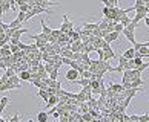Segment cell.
I'll return each mask as SVG.
<instances>
[{
	"label": "cell",
	"mask_w": 149,
	"mask_h": 122,
	"mask_svg": "<svg viewBox=\"0 0 149 122\" xmlns=\"http://www.w3.org/2000/svg\"><path fill=\"white\" fill-rule=\"evenodd\" d=\"M23 21H20L17 17H15V20H13V21H11V23H9V27H11V29H19V27H23Z\"/></svg>",
	"instance_id": "7"
},
{
	"label": "cell",
	"mask_w": 149,
	"mask_h": 122,
	"mask_svg": "<svg viewBox=\"0 0 149 122\" xmlns=\"http://www.w3.org/2000/svg\"><path fill=\"white\" fill-rule=\"evenodd\" d=\"M139 122H149V113L146 112L145 114L139 116Z\"/></svg>",
	"instance_id": "17"
},
{
	"label": "cell",
	"mask_w": 149,
	"mask_h": 122,
	"mask_svg": "<svg viewBox=\"0 0 149 122\" xmlns=\"http://www.w3.org/2000/svg\"><path fill=\"white\" fill-rule=\"evenodd\" d=\"M81 121H92V114L89 113V112H86V113H83V116H81Z\"/></svg>",
	"instance_id": "19"
},
{
	"label": "cell",
	"mask_w": 149,
	"mask_h": 122,
	"mask_svg": "<svg viewBox=\"0 0 149 122\" xmlns=\"http://www.w3.org/2000/svg\"><path fill=\"white\" fill-rule=\"evenodd\" d=\"M143 20H145V25H146V26L149 27V17H148V15H146V17L143 19Z\"/></svg>",
	"instance_id": "25"
},
{
	"label": "cell",
	"mask_w": 149,
	"mask_h": 122,
	"mask_svg": "<svg viewBox=\"0 0 149 122\" xmlns=\"http://www.w3.org/2000/svg\"><path fill=\"white\" fill-rule=\"evenodd\" d=\"M3 82H5V81H3V80H2V78H0V84H3Z\"/></svg>",
	"instance_id": "28"
},
{
	"label": "cell",
	"mask_w": 149,
	"mask_h": 122,
	"mask_svg": "<svg viewBox=\"0 0 149 122\" xmlns=\"http://www.w3.org/2000/svg\"><path fill=\"white\" fill-rule=\"evenodd\" d=\"M69 29H74V23H72V21H69L68 15L63 14V25L60 26V31H62V32H68Z\"/></svg>",
	"instance_id": "1"
},
{
	"label": "cell",
	"mask_w": 149,
	"mask_h": 122,
	"mask_svg": "<svg viewBox=\"0 0 149 122\" xmlns=\"http://www.w3.org/2000/svg\"><path fill=\"white\" fill-rule=\"evenodd\" d=\"M123 29H125V25L123 23H120V21H115L114 23V31H117V32H123Z\"/></svg>",
	"instance_id": "15"
},
{
	"label": "cell",
	"mask_w": 149,
	"mask_h": 122,
	"mask_svg": "<svg viewBox=\"0 0 149 122\" xmlns=\"http://www.w3.org/2000/svg\"><path fill=\"white\" fill-rule=\"evenodd\" d=\"M123 34H125L126 40H128L129 43H132V44L135 43V35H134V29H129V27H126V26H125V29H123Z\"/></svg>",
	"instance_id": "5"
},
{
	"label": "cell",
	"mask_w": 149,
	"mask_h": 122,
	"mask_svg": "<svg viewBox=\"0 0 149 122\" xmlns=\"http://www.w3.org/2000/svg\"><path fill=\"white\" fill-rule=\"evenodd\" d=\"M148 67H149V63H141L140 66H137V67H135V69H137V70H139V72H143V70H146Z\"/></svg>",
	"instance_id": "18"
},
{
	"label": "cell",
	"mask_w": 149,
	"mask_h": 122,
	"mask_svg": "<svg viewBox=\"0 0 149 122\" xmlns=\"http://www.w3.org/2000/svg\"><path fill=\"white\" fill-rule=\"evenodd\" d=\"M115 57H117V55H115V52L112 51V47L104 49V57H103L104 61H109V60H112V58H115Z\"/></svg>",
	"instance_id": "6"
},
{
	"label": "cell",
	"mask_w": 149,
	"mask_h": 122,
	"mask_svg": "<svg viewBox=\"0 0 149 122\" xmlns=\"http://www.w3.org/2000/svg\"><path fill=\"white\" fill-rule=\"evenodd\" d=\"M8 121H9V122H19V121H20V116H19V113H15V114L13 116V118H9Z\"/></svg>",
	"instance_id": "23"
},
{
	"label": "cell",
	"mask_w": 149,
	"mask_h": 122,
	"mask_svg": "<svg viewBox=\"0 0 149 122\" xmlns=\"http://www.w3.org/2000/svg\"><path fill=\"white\" fill-rule=\"evenodd\" d=\"M37 119H38V122H48L49 113L48 112H38L37 113Z\"/></svg>",
	"instance_id": "10"
},
{
	"label": "cell",
	"mask_w": 149,
	"mask_h": 122,
	"mask_svg": "<svg viewBox=\"0 0 149 122\" xmlns=\"http://www.w3.org/2000/svg\"><path fill=\"white\" fill-rule=\"evenodd\" d=\"M3 32L5 31H3V27H2V20H0V34H3Z\"/></svg>",
	"instance_id": "26"
},
{
	"label": "cell",
	"mask_w": 149,
	"mask_h": 122,
	"mask_svg": "<svg viewBox=\"0 0 149 122\" xmlns=\"http://www.w3.org/2000/svg\"><path fill=\"white\" fill-rule=\"evenodd\" d=\"M95 52L98 53V60H103V57H104V51H103V49H97Z\"/></svg>",
	"instance_id": "24"
},
{
	"label": "cell",
	"mask_w": 149,
	"mask_h": 122,
	"mask_svg": "<svg viewBox=\"0 0 149 122\" xmlns=\"http://www.w3.org/2000/svg\"><path fill=\"white\" fill-rule=\"evenodd\" d=\"M57 76H58V69H54L51 73H49V78L51 80H57Z\"/></svg>",
	"instance_id": "21"
},
{
	"label": "cell",
	"mask_w": 149,
	"mask_h": 122,
	"mask_svg": "<svg viewBox=\"0 0 149 122\" xmlns=\"http://www.w3.org/2000/svg\"><path fill=\"white\" fill-rule=\"evenodd\" d=\"M60 101V98L57 95H49L48 98V101H46V105H45V110H49V108H52L54 105H56L57 102Z\"/></svg>",
	"instance_id": "3"
},
{
	"label": "cell",
	"mask_w": 149,
	"mask_h": 122,
	"mask_svg": "<svg viewBox=\"0 0 149 122\" xmlns=\"http://www.w3.org/2000/svg\"><path fill=\"white\" fill-rule=\"evenodd\" d=\"M83 27L88 31H92V29H95L97 27V23H83Z\"/></svg>",
	"instance_id": "16"
},
{
	"label": "cell",
	"mask_w": 149,
	"mask_h": 122,
	"mask_svg": "<svg viewBox=\"0 0 149 122\" xmlns=\"http://www.w3.org/2000/svg\"><path fill=\"white\" fill-rule=\"evenodd\" d=\"M37 96H38V98H42L43 101L46 102V101H48V98H49V93L45 90V88H38V92H37Z\"/></svg>",
	"instance_id": "12"
},
{
	"label": "cell",
	"mask_w": 149,
	"mask_h": 122,
	"mask_svg": "<svg viewBox=\"0 0 149 122\" xmlns=\"http://www.w3.org/2000/svg\"><path fill=\"white\" fill-rule=\"evenodd\" d=\"M9 99H11V96H3V98H2V101H0V114L5 112L6 105L9 104Z\"/></svg>",
	"instance_id": "8"
},
{
	"label": "cell",
	"mask_w": 149,
	"mask_h": 122,
	"mask_svg": "<svg viewBox=\"0 0 149 122\" xmlns=\"http://www.w3.org/2000/svg\"><path fill=\"white\" fill-rule=\"evenodd\" d=\"M40 23H42V32H43V34H46V35H49V34H51V32H52V29H51V27H48V25L45 23V20H43V19H40Z\"/></svg>",
	"instance_id": "13"
},
{
	"label": "cell",
	"mask_w": 149,
	"mask_h": 122,
	"mask_svg": "<svg viewBox=\"0 0 149 122\" xmlns=\"http://www.w3.org/2000/svg\"><path fill=\"white\" fill-rule=\"evenodd\" d=\"M19 76H20V80H23V81H31V70H28V69L22 70Z\"/></svg>",
	"instance_id": "11"
},
{
	"label": "cell",
	"mask_w": 149,
	"mask_h": 122,
	"mask_svg": "<svg viewBox=\"0 0 149 122\" xmlns=\"http://www.w3.org/2000/svg\"><path fill=\"white\" fill-rule=\"evenodd\" d=\"M123 57L128 58V60H132L135 57V47H131V49H126V51L123 52Z\"/></svg>",
	"instance_id": "9"
},
{
	"label": "cell",
	"mask_w": 149,
	"mask_h": 122,
	"mask_svg": "<svg viewBox=\"0 0 149 122\" xmlns=\"http://www.w3.org/2000/svg\"><path fill=\"white\" fill-rule=\"evenodd\" d=\"M104 40H106L108 43H112V41H117L118 38H120V32H117V31H111V32H108L106 35L103 37Z\"/></svg>",
	"instance_id": "4"
},
{
	"label": "cell",
	"mask_w": 149,
	"mask_h": 122,
	"mask_svg": "<svg viewBox=\"0 0 149 122\" xmlns=\"http://www.w3.org/2000/svg\"><path fill=\"white\" fill-rule=\"evenodd\" d=\"M111 2H112V3L115 5V6H117V5H118V0H111Z\"/></svg>",
	"instance_id": "27"
},
{
	"label": "cell",
	"mask_w": 149,
	"mask_h": 122,
	"mask_svg": "<svg viewBox=\"0 0 149 122\" xmlns=\"http://www.w3.org/2000/svg\"><path fill=\"white\" fill-rule=\"evenodd\" d=\"M137 52H139L141 57H149V47H148V46H141V47H139V49H137Z\"/></svg>",
	"instance_id": "14"
},
{
	"label": "cell",
	"mask_w": 149,
	"mask_h": 122,
	"mask_svg": "<svg viewBox=\"0 0 149 122\" xmlns=\"http://www.w3.org/2000/svg\"><path fill=\"white\" fill-rule=\"evenodd\" d=\"M45 69H46L48 73H51V72H52L54 69H56V67H54V64H52V63H48V64L45 66Z\"/></svg>",
	"instance_id": "22"
},
{
	"label": "cell",
	"mask_w": 149,
	"mask_h": 122,
	"mask_svg": "<svg viewBox=\"0 0 149 122\" xmlns=\"http://www.w3.org/2000/svg\"><path fill=\"white\" fill-rule=\"evenodd\" d=\"M120 23H123L125 26H128V25L131 23V19L128 17V15H125V17H121V19H120Z\"/></svg>",
	"instance_id": "20"
},
{
	"label": "cell",
	"mask_w": 149,
	"mask_h": 122,
	"mask_svg": "<svg viewBox=\"0 0 149 122\" xmlns=\"http://www.w3.org/2000/svg\"><path fill=\"white\" fill-rule=\"evenodd\" d=\"M65 78L68 80V81H77V80L80 78V72H79V70H75V69H72V67H71V70H68V72H66Z\"/></svg>",
	"instance_id": "2"
}]
</instances>
